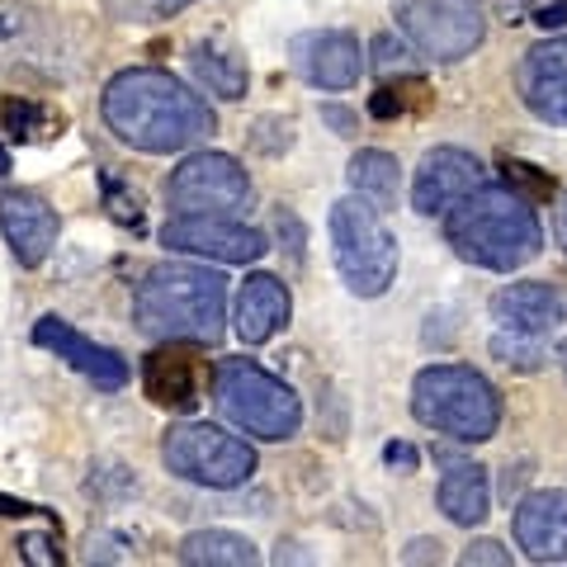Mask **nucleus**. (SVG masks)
Returning a JSON list of instances; mask_svg holds the SVG:
<instances>
[{"label": "nucleus", "mask_w": 567, "mask_h": 567, "mask_svg": "<svg viewBox=\"0 0 567 567\" xmlns=\"http://www.w3.org/2000/svg\"><path fill=\"white\" fill-rule=\"evenodd\" d=\"M100 110L118 142H128L133 152H152V156L185 152L218 128L208 100L194 95L181 76H171L162 66L118 71V76L104 85Z\"/></svg>", "instance_id": "1"}, {"label": "nucleus", "mask_w": 567, "mask_h": 567, "mask_svg": "<svg viewBox=\"0 0 567 567\" xmlns=\"http://www.w3.org/2000/svg\"><path fill=\"white\" fill-rule=\"evenodd\" d=\"M133 322L152 341H199L213 346L227 322V279L208 265L162 260L137 279Z\"/></svg>", "instance_id": "2"}, {"label": "nucleus", "mask_w": 567, "mask_h": 567, "mask_svg": "<svg viewBox=\"0 0 567 567\" xmlns=\"http://www.w3.org/2000/svg\"><path fill=\"white\" fill-rule=\"evenodd\" d=\"M445 241L458 260L483 270L511 275L529 265L544 246V227L520 189L511 185H477L445 213Z\"/></svg>", "instance_id": "3"}, {"label": "nucleus", "mask_w": 567, "mask_h": 567, "mask_svg": "<svg viewBox=\"0 0 567 567\" xmlns=\"http://www.w3.org/2000/svg\"><path fill=\"white\" fill-rule=\"evenodd\" d=\"M412 412L421 425L458 440V445H483L502 425V398L468 364H431L412 383Z\"/></svg>", "instance_id": "4"}, {"label": "nucleus", "mask_w": 567, "mask_h": 567, "mask_svg": "<svg viewBox=\"0 0 567 567\" xmlns=\"http://www.w3.org/2000/svg\"><path fill=\"white\" fill-rule=\"evenodd\" d=\"M213 402L237 431L256 440H289L303 425V402L284 379L265 374L251 360H223L213 379Z\"/></svg>", "instance_id": "5"}, {"label": "nucleus", "mask_w": 567, "mask_h": 567, "mask_svg": "<svg viewBox=\"0 0 567 567\" xmlns=\"http://www.w3.org/2000/svg\"><path fill=\"white\" fill-rule=\"evenodd\" d=\"M331 256L346 289L360 298H379L398 279V237L364 194H350L331 208Z\"/></svg>", "instance_id": "6"}, {"label": "nucleus", "mask_w": 567, "mask_h": 567, "mask_svg": "<svg viewBox=\"0 0 567 567\" xmlns=\"http://www.w3.org/2000/svg\"><path fill=\"white\" fill-rule=\"evenodd\" d=\"M162 464L185 477V483H199V487H241L251 483L256 473V450L246 440L227 435L223 425H208V421H189V425H171L166 440H162Z\"/></svg>", "instance_id": "7"}, {"label": "nucleus", "mask_w": 567, "mask_h": 567, "mask_svg": "<svg viewBox=\"0 0 567 567\" xmlns=\"http://www.w3.org/2000/svg\"><path fill=\"white\" fill-rule=\"evenodd\" d=\"M166 204L175 213H208V218H237L251 204V181L237 156L227 152H194L166 181Z\"/></svg>", "instance_id": "8"}, {"label": "nucleus", "mask_w": 567, "mask_h": 567, "mask_svg": "<svg viewBox=\"0 0 567 567\" xmlns=\"http://www.w3.org/2000/svg\"><path fill=\"white\" fill-rule=\"evenodd\" d=\"M398 24L412 39V48H421L435 62L468 58L487 33L483 14L464 0H398Z\"/></svg>", "instance_id": "9"}, {"label": "nucleus", "mask_w": 567, "mask_h": 567, "mask_svg": "<svg viewBox=\"0 0 567 567\" xmlns=\"http://www.w3.org/2000/svg\"><path fill=\"white\" fill-rule=\"evenodd\" d=\"M162 241L181 256H204L218 265H251L270 251V241L256 227L237 218H208V213H175L162 227Z\"/></svg>", "instance_id": "10"}, {"label": "nucleus", "mask_w": 567, "mask_h": 567, "mask_svg": "<svg viewBox=\"0 0 567 567\" xmlns=\"http://www.w3.org/2000/svg\"><path fill=\"white\" fill-rule=\"evenodd\" d=\"M483 185V166L477 156L464 147H435L421 156L416 166V181H412V208L435 218V213H450L464 194H473Z\"/></svg>", "instance_id": "11"}, {"label": "nucleus", "mask_w": 567, "mask_h": 567, "mask_svg": "<svg viewBox=\"0 0 567 567\" xmlns=\"http://www.w3.org/2000/svg\"><path fill=\"white\" fill-rule=\"evenodd\" d=\"M289 58H293V71L322 91H350L364 71V52L360 43L350 39L341 29H312V33H298L289 43Z\"/></svg>", "instance_id": "12"}, {"label": "nucleus", "mask_w": 567, "mask_h": 567, "mask_svg": "<svg viewBox=\"0 0 567 567\" xmlns=\"http://www.w3.org/2000/svg\"><path fill=\"white\" fill-rule=\"evenodd\" d=\"M33 346L52 350L58 360H66L76 369V374H85L95 388H104V393H114V388L128 383V360L110 346H95L91 336H81L71 322H62V317H39V322H33Z\"/></svg>", "instance_id": "13"}, {"label": "nucleus", "mask_w": 567, "mask_h": 567, "mask_svg": "<svg viewBox=\"0 0 567 567\" xmlns=\"http://www.w3.org/2000/svg\"><path fill=\"white\" fill-rule=\"evenodd\" d=\"M516 85H520V100L529 114L567 128V33L563 39H544L525 52Z\"/></svg>", "instance_id": "14"}, {"label": "nucleus", "mask_w": 567, "mask_h": 567, "mask_svg": "<svg viewBox=\"0 0 567 567\" xmlns=\"http://www.w3.org/2000/svg\"><path fill=\"white\" fill-rule=\"evenodd\" d=\"M0 227H6V241L24 270H39L52 256V246H58V213L39 194H24V189L6 194L0 199Z\"/></svg>", "instance_id": "15"}, {"label": "nucleus", "mask_w": 567, "mask_h": 567, "mask_svg": "<svg viewBox=\"0 0 567 567\" xmlns=\"http://www.w3.org/2000/svg\"><path fill=\"white\" fill-rule=\"evenodd\" d=\"M492 317L506 331L544 336V331H554L558 322H567V293L558 289V284H544V279L506 284V289L492 293Z\"/></svg>", "instance_id": "16"}, {"label": "nucleus", "mask_w": 567, "mask_h": 567, "mask_svg": "<svg viewBox=\"0 0 567 567\" xmlns=\"http://www.w3.org/2000/svg\"><path fill=\"white\" fill-rule=\"evenodd\" d=\"M516 544L529 563L567 558V492H529L516 506Z\"/></svg>", "instance_id": "17"}, {"label": "nucleus", "mask_w": 567, "mask_h": 567, "mask_svg": "<svg viewBox=\"0 0 567 567\" xmlns=\"http://www.w3.org/2000/svg\"><path fill=\"white\" fill-rule=\"evenodd\" d=\"M142 388H147V398L156 406L194 412V406H199V354L166 341L162 350L147 354V364H142Z\"/></svg>", "instance_id": "18"}, {"label": "nucleus", "mask_w": 567, "mask_h": 567, "mask_svg": "<svg viewBox=\"0 0 567 567\" xmlns=\"http://www.w3.org/2000/svg\"><path fill=\"white\" fill-rule=\"evenodd\" d=\"M289 312H293V298L284 289V279L251 275L237 293V336L246 346H265L270 336L289 327Z\"/></svg>", "instance_id": "19"}, {"label": "nucleus", "mask_w": 567, "mask_h": 567, "mask_svg": "<svg viewBox=\"0 0 567 567\" xmlns=\"http://www.w3.org/2000/svg\"><path fill=\"white\" fill-rule=\"evenodd\" d=\"M440 511L454 525H483L492 516V487H487V468L477 464H450L445 477H440Z\"/></svg>", "instance_id": "20"}, {"label": "nucleus", "mask_w": 567, "mask_h": 567, "mask_svg": "<svg viewBox=\"0 0 567 567\" xmlns=\"http://www.w3.org/2000/svg\"><path fill=\"white\" fill-rule=\"evenodd\" d=\"M189 66H194V76H199V85H208L218 100H241L246 95V62H241V52L233 48H223V43H194L189 48Z\"/></svg>", "instance_id": "21"}, {"label": "nucleus", "mask_w": 567, "mask_h": 567, "mask_svg": "<svg viewBox=\"0 0 567 567\" xmlns=\"http://www.w3.org/2000/svg\"><path fill=\"white\" fill-rule=\"evenodd\" d=\"M181 563H189V567H256L260 554L251 539L233 535V529H194L181 544Z\"/></svg>", "instance_id": "22"}, {"label": "nucleus", "mask_w": 567, "mask_h": 567, "mask_svg": "<svg viewBox=\"0 0 567 567\" xmlns=\"http://www.w3.org/2000/svg\"><path fill=\"white\" fill-rule=\"evenodd\" d=\"M398 156L388 152H354L350 162V185L354 194H364L374 208H393L398 204Z\"/></svg>", "instance_id": "23"}, {"label": "nucleus", "mask_w": 567, "mask_h": 567, "mask_svg": "<svg viewBox=\"0 0 567 567\" xmlns=\"http://www.w3.org/2000/svg\"><path fill=\"white\" fill-rule=\"evenodd\" d=\"M492 360H502L506 369H520V374H535V369H544V346H539V336H529V331H506L492 341Z\"/></svg>", "instance_id": "24"}, {"label": "nucleus", "mask_w": 567, "mask_h": 567, "mask_svg": "<svg viewBox=\"0 0 567 567\" xmlns=\"http://www.w3.org/2000/svg\"><path fill=\"white\" fill-rule=\"evenodd\" d=\"M506 14L516 24V14H529L539 29H558L567 24V0H506Z\"/></svg>", "instance_id": "25"}, {"label": "nucleus", "mask_w": 567, "mask_h": 567, "mask_svg": "<svg viewBox=\"0 0 567 567\" xmlns=\"http://www.w3.org/2000/svg\"><path fill=\"white\" fill-rule=\"evenodd\" d=\"M506 185L525 189V199H548V194H554V181L539 175L535 166H525V162H506Z\"/></svg>", "instance_id": "26"}, {"label": "nucleus", "mask_w": 567, "mask_h": 567, "mask_svg": "<svg viewBox=\"0 0 567 567\" xmlns=\"http://www.w3.org/2000/svg\"><path fill=\"white\" fill-rule=\"evenodd\" d=\"M369 52H374V71H383V76H393V71L412 66V52H406V43H398L393 33H379Z\"/></svg>", "instance_id": "27"}, {"label": "nucleus", "mask_w": 567, "mask_h": 567, "mask_svg": "<svg viewBox=\"0 0 567 567\" xmlns=\"http://www.w3.org/2000/svg\"><path fill=\"white\" fill-rule=\"evenodd\" d=\"M458 563H464V567H473V563H496V567H506L511 554H506V548L496 544V539H473L464 554H458Z\"/></svg>", "instance_id": "28"}, {"label": "nucleus", "mask_w": 567, "mask_h": 567, "mask_svg": "<svg viewBox=\"0 0 567 567\" xmlns=\"http://www.w3.org/2000/svg\"><path fill=\"white\" fill-rule=\"evenodd\" d=\"M6 123H10L14 137L29 142V137H33V123H39V110H33V104H24V100H10V104H6Z\"/></svg>", "instance_id": "29"}, {"label": "nucleus", "mask_w": 567, "mask_h": 567, "mask_svg": "<svg viewBox=\"0 0 567 567\" xmlns=\"http://www.w3.org/2000/svg\"><path fill=\"white\" fill-rule=\"evenodd\" d=\"M104 189H110V204H114V218L118 223H142V208H137V194H133V199H123V194H118V181H114V175H104Z\"/></svg>", "instance_id": "30"}, {"label": "nucleus", "mask_w": 567, "mask_h": 567, "mask_svg": "<svg viewBox=\"0 0 567 567\" xmlns=\"http://www.w3.org/2000/svg\"><path fill=\"white\" fill-rule=\"evenodd\" d=\"M20 554L29 558V563H62V554L52 548V539H43V535H29L24 544H20Z\"/></svg>", "instance_id": "31"}, {"label": "nucleus", "mask_w": 567, "mask_h": 567, "mask_svg": "<svg viewBox=\"0 0 567 567\" xmlns=\"http://www.w3.org/2000/svg\"><path fill=\"white\" fill-rule=\"evenodd\" d=\"M369 114H374V118H393V114H402V95H398V91H388V85H383V91H379L374 100H369Z\"/></svg>", "instance_id": "32"}, {"label": "nucleus", "mask_w": 567, "mask_h": 567, "mask_svg": "<svg viewBox=\"0 0 567 567\" xmlns=\"http://www.w3.org/2000/svg\"><path fill=\"white\" fill-rule=\"evenodd\" d=\"M279 233H289V256L303 260V227H298V218L293 213H284V208H279Z\"/></svg>", "instance_id": "33"}, {"label": "nucleus", "mask_w": 567, "mask_h": 567, "mask_svg": "<svg viewBox=\"0 0 567 567\" xmlns=\"http://www.w3.org/2000/svg\"><path fill=\"white\" fill-rule=\"evenodd\" d=\"M402 558H406V563H440V539H416Z\"/></svg>", "instance_id": "34"}, {"label": "nucleus", "mask_w": 567, "mask_h": 567, "mask_svg": "<svg viewBox=\"0 0 567 567\" xmlns=\"http://www.w3.org/2000/svg\"><path fill=\"white\" fill-rule=\"evenodd\" d=\"M383 458H388L393 468H402V473H412V468H416V450H412V445H388Z\"/></svg>", "instance_id": "35"}, {"label": "nucleus", "mask_w": 567, "mask_h": 567, "mask_svg": "<svg viewBox=\"0 0 567 567\" xmlns=\"http://www.w3.org/2000/svg\"><path fill=\"white\" fill-rule=\"evenodd\" d=\"M0 516H43V506H29V502H10V496H0Z\"/></svg>", "instance_id": "36"}, {"label": "nucleus", "mask_w": 567, "mask_h": 567, "mask_svg": "<svg viewBox=\"0 0 567 567\" xmlns=\"http://www.w3.org/2000/svg\"><path fill=\"white\" fill-rule=\"evenodd\" d=\"M322 118L331 123V128H336V133H350V128H354V118H350L346 110H322Z\"/></svg>", "instance_id": "37"}, {"label": "nucleus", "mask_w": 567, "mask_h": 567, "mask_svg": "<svg viewBox=\"0 0 567 567\" xmlns=\"http://www.w3.org/2000/svg\"><path fill=\"white\" fill-rule=\"evenodd\" d=\"M152 6H156V10H162V14H175V10H185V6H194V0H152Z\"/></svg>", "instance_id": "38"}, {"label": "nucleus", "mask_w": 567, "mask_h": 567, "mask_svg": "<svg viewBox=\"0 0 567 567\" xmlns=\"http://www.w3.org/2000/svg\"><path fill=\"white\" fill-rule=\"evenodd\" d=\"M558 241L567 246V199H563V208H558Z\"/></svg>", "instance_id": "39"}, {"label": "nucleus", "mask_w": 567, "mask_h": 567, "mask_svg": "<svg viewBox=\"0 0 567 567\" xmlns=\"http://www.w3.org/2000/svg\"><path fill=\"white\" fill-rule=\"evenodd\" d=\"M0 175H10V152L0 147Z\"/></svg>", "instance_id": "40"}, {"label": "nucleus", "mask_w": 567, "mask_h": 567, "mask_svg": "<svg viewBox=\"0 0 567 567\" xmlns=\"http://www.w3.org/2000/svg\"><path fill=\"white\" fill-rule=\"evenodd\" d=\"M558 364H563V379H567V341L558 346Z\"/></svg>", "instance_id": "41"}]
</instances>
